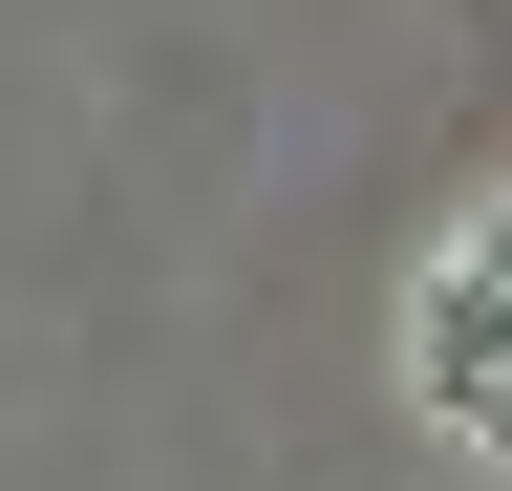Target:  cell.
<instances>
[{"label":"cell","mask_w":512,"mask_h":491,"mask_svg":"<svg viewBox=\"0 0 512 491\" xmlns=\"http://www.w3.org/2000/svg\"><path fill=\"white\" fill-rule=\"evenodd\" d=\"M427 406L470 427V449H512V214L427 278Z\"/></svg>","instance_id":"obj_1"}]
</instances>
